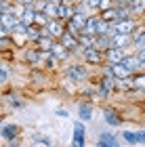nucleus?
<instances>
[{"label": "nucleus", "mask_w": 145, "mask_h": 147, "mask_svg": "<svg viewBox=\"0 0 145 147\" xmlns=\"http://www.w3.org/2000/svg\"><path fill=\"white\" fill-rule=\"evenodd\" d=\"M124 65H126V67L130 69V71H139L141 67H143V65H141V61H139V57H137V55H126V59H124V61H122Z\"/></svg>", "instance_id": "17"}, {"label": "nucleus", "mask_w": 145, "mask_h": 147, "mask_svg": "<svg viewBox=\"0 0 145 147\" xmlns=\"http://www.w3.org/2000/svg\"><path fill=\"white\" fill-rule=\"evenodd\" d=\"M137 57H139V61H141V65L145 67V51H137Z\"/></svg>", "instance_id": "34"}, {"label": "nucleus", "mask_w": 145, "mask_h": 147, "mask_svg": "<svg viewBox=\"0 0 145 147\" xmlns=\"http://www.w3.org/2000/svg\"><path fill=\"white\" fill-rule=\"evenodd\" d=\"M42 30H44V28H40V25H36V23L30 25L28 32H25V34H28V38H30V42H36V40L42 36Z\"/></svg>", "instance_id": "22"}, {"label": "nucleus", "mask_w": 145, "mask_h": 147, "mask_svg": "<svg viewBox=\"0 0 145 147\" xmlns=\"http://www.w3.org/2000/svg\"><path fill=\"white\" fill-rule=\"evenodd\" d=\"M34 2L36 0H15V4H19V6H34Z\"/></svg>", "instance_id": "32"}, {"label": "nucleus", "mask_w": 145, "mask_h": 147, "mask_svg": "<svg viewBox=\"0 0 145 147\" xmlns=\"http://www.w3.org/2000/svg\"><path fill=\"white\" fill-rule=\"evenodd\" d=\"M78 116H80L82 122H88V120L93 118V107H90L88 103H82V105H80V111H78Z\"/></svg>", "instance_id": "23"}, {"label": "nucleus", "mask_w": 145, "mask_h": 147, "mask_svg": "<svg viewBox=\"0 0 145 147\" xmlns=\"http://www.w3.org/2000/svg\"><path fill=\"white\" fill-rule=\"evenodd\" d=\"M25 61L28 63H40L42 61V51L34 46V49H28L25 51Z\"/></svg>", "instance_id": "16"}, {"label": "nucleus", "mask_w": 145, "mask_h": 147, "mask_svg": "<svg viewBox=\"0 0 145 147\" xmlns=\"http://www.w3.org/2000/svg\"><path fill=\"white\" fill-rule=\"evenodd\" d=\"M55 113H57V116H59V118H67V116H69V113H67V111H65V109H57Z\"/></svg>", "instance_id": "35"}, {"label": "nucleus", "mask_w": 145, "mask_h": 147, "mask_svg": "<svg viewBox=\"0 0 145 147\" xmlns=\"http://www.w3.org/2000/svg\"><path fill=\"white\" fill-rule=\"evenodd\" d=\"M51 53L57 57V61H67V57H69L71 51H67L61 42H55V44H53V49H51Z\"/></svg>", "instance_id": "12"}, {"label": "nucleus", "mask_w": 145, "mask_h": 147, "mask_svg": "<svg viewBox=\"0 0 145 147\" xmlns=\"http://www.w3.org/2000/svg\"><path fill=\"white\" fill-rule=\"evenodd\" d=\"M74 137L76 139H86L84 137V124H80V122L74 124Z\"/></svg>", "instance_id": "29"}, {"label": "nucleus", "mask_w": 145, "mask_h": 147, "mask_svg": "<svg viewBox=\"0 0 145 147\" xmlns=\"http://www.w3.org/2000/svg\"><path fill=\"white\" fill-rule=\"evenodd\" d=\"M130 6H133L135 15H143V13H145V0H133Z\"/></svg>", "instance_id": "27"}, {"label": "nucleus", "mask_w": 145, "mask_h": 147, "mask_svg": "<svg viewBox=\"0 0 145 147\" xmlns=\"http://www.w3.org/2000/svg\"><path fill=\"white\" fill-rule=\"evenodd\" d=\"M133 0H116V4H130Z\"/></svg>", "instance_id": "37"}, {"label": "nucleus", "mask_w": 145, "mask_h": 147, "mask_svg": "<svg viewBox=\"0 0 145 147\" xmlns=\"http://www.w3.org/2000/svg\"><path fill=\"white\" fill-rule=\"evenodd\" d=\"M133 86H135V88H145V74H139V76H135Z\"/></svg>", "instance_id": "30"}, {"label": "nucleus", "mask_w": 145, "mask_h": 147, "mask_svg": "<svg viewBox=\"0 0 145 147\" xmlns=\"http://www.w3.org/2000/svg\"><path fill=\"white\" fill-rule=\"evenodd\" d=\"M122 139H124L128 145H137V143H139V135H137V132H130V130L122 132Z\"/></svg>", "instance_id": "26"}, {"label": "nucleus", "mask_w": 145, "mask_h": 147, "mask_svg": "<svg viewBox=\"0 0 145 147\" xmlns=\"http://www.w3.org/2000/svg\"><path fill=\"white\" fill-rule=\"evenodd\" d=\"M103 116H105V122H107L109 126H118V124H120V116H118V113L114 111V109H105L103 111Z\"/></svg>", "instance_id": "21"}, {"label": "nucleus", "mask_w": 145, "mask_h": 147, "mask_svg": "<svg viewBox=\"0 0 145 147\" xmlns=\"http://www.w3.org/2000/svg\"><path fill=\"white\" fill-rule=\"evenodd\" d=\"M78 40H80V46H82V49H86V46H95L97 36H90V34H80V36H78Z\"/></svg>", "instance_id": "25"}, {"label": "nucleus", "mask_w": 145, "mask_h": 147, "mask_svg": "<svg viewBox=\"0 0 145 147\" xmlns=\"http://www.w3.org/2000/svg\"><path fill=\"white\" fill-rule=\"evenodd\" d=\"M137 135H139V143H145V130H139Z\"/></svg>", "instance_id": "36"}, {"label": "nucleus", "mask_w": 145, "mask_h": 147, "mask_svg": "<svg viewBox=\"0 0 145 147\" xmlns=\"http://www.w3.org/2000/svg\"><path fill=\"white\" fill-rule=\"evenodd\" d=\"M95 46H97V49H101V51L109 49V46H111V36H109V34H101V36H97Z\"/></svg>", "instance_id": "20"}, {"label": "nucleus", "mask_w": 145, "mask_h": 147, "mask_svg": "<svg viewBox=\"0 0 145 147\" xmlns=\"http://www.w3.org/2000/svg\"><path fill=\"white\" fill-rule=\"evenodd\" d=\"M107 69L111 71V76H114L116 80H120V82H126V80L130 78V71L124 63H114V65H107Z\"/></svg>", "instance_id": "7"}, {"label": "nucleus", "mask_w": 145, "mask_h": 147, "mask_svg": "<svg viewBox=\"0 0 145 147\" xmlns=\"http://www.w3.org/2000/svg\"><path fill=\"white\" fill-rule=\"evenodd\" d=\"M116 82L118 80L111 76V71L105 69V76L101 78V82H99V97H109V90L116 88Z\"/></svg>", "instance_id": "5"}, {"label": "nucleus", "mask_w": 145, "mask_h": 147, "mask_svg": "<svg viewBox=\"0 0 145 147\" xmlns=\"http://www.w3.org/2000/svg\"><path fill=\"white\" fill-rule=\"evenodd\" d=\"M47 32L53 36V38H61L65 32H67V23L65 21H61V19H51L49 21V25H47Z\"/></svg>", "instance_id": "6"}, {"label": "nucleus", "mask_w": 145, "mask_h": 147, "mask_svg": "<svg viewBox=\"0 0 145 147\" xmlns=\"http://www.w3.org/2000/svg\"><path fill=\"white\" fill-rule=\"evenodd\" d=\"M32 141H34V143H42L44 147H51V139L44 137V135H34V137H32Z\"/></svg>", "instance_id": "28"}, {"label": "nucleus", "mask_w": 145, "mask_h": 147, "mask_svg": "<svg viewBox=\"0 0 145 147\" xmlns=\"http://www.w3.org/2000/svg\"><path fill=\"white\" fill-rule=\"evenodd\" d=\"M17 135H19V126H15V124H4L2 126V137L6 141H15Z\"/></svg>", "instance_id": "18"}, {"label": "nucleus", "mask_w": 145, "mask_h": 147, "mask_svg": "<svg viewBox=\"0 0 145 147\" xmlns=\"http://www.w3.org/2000/svg\"><path fill=\"white\" fill-rule=\"evenodd\" d=\"M74 13H76V6L74 4H69V2H61L59 4V9H57V19H61V21L67 23L71 17H74Z\"/></svg>", "instance_id": "9"}, {"label": "nucleus", "mask_w": 145, "mask_h": 147, "mask_svg": "<svg viewBox=\"0 0 145 147\" xmlns=\"http://www.w3.org/2000/svg\"><path fill=\"white\" fill-rule=\"evenodd\" d=\"M133 40H135V46H137V51H145V28H143V25H139V28L135 30V34H133Z\"/></svg>", "instance_id": "15"}, {"label": "nucleus", "mask_w": 145, "mask_h": 147, "mask_svg": "<svg viewBox=\"0 0 145 147\" xmlns=\"http://www.w3.org/2000/svg\"><path fill=\"white\" fill-rule=\"evenodd\" d=\"M0 80H2V82H6V80H9V67H6V65H2V71H0Z\"/></svg>", "instance_id": "33"}, {"label": "nucleus", "mask_w": 145, "mask_h": 147, "mask_svg": "<svg viewBox=\"0 0 145 147\" xmlns=\"http://www.w3.org/2000/svg\"><path fill=\"white\" fill-rule=\"evenodd\" d=\"M36 15H38V11H36V6H25L23 13H21V21L23 23H28V25H34L36 23Z\"/></svg>", "instance_id": "13"}, {"label": "nucleus", "mask_w": 145, "mask_h": 147, "mask_svg": "<svg viewBox=\"0 0 145 147\" xmlns=\"http://www.w3.org/2000/svg\"><path fill=\"white\" fill-rule=\"evenodd\" d=\"M47 2H53V0H47Z\"/></svg>", "instance_id": "38"}, {"label": "nucleus", "mask_w": 145, "mask_h": 147, "mask_svg": "<svg viewBox=\"0 0 145 147\" xmlns=\"http://www.w3.org/2000/svg\"><path fill=\"white\" fill-rule=\"evenodd\" d=\"M34 44H36L40 51H51V49H53V44H55V38H53V36H40Z\"/></svg>", "instance_id": "19"}, {"label": "nucleus", "mask_w": 145, "mask_h": 147, "mask_svg": "<svg viewBox=\"0 0 145 147\" xmlns=\"http://www.w3.org/2000/svg\"><path fill=\"white\" fill-rule=\"evenodd\" d=\"M82 57H84V61L90 63V65H103L105 63L103 51L97 49V46H86V49H82Z\"/></svg>", "instance_id": "1"}, {"label": "nucleus", "mask_w": 145, "mask_h": 147, "mask_svg": "<svg viewBox=\"0 0 145 147\" xmlns=\"http://www.w3.org/2000/svg\"><path fill=\"white\" fill-rule=\"evenodd\" d=\"M59 42H61L67 51H82V46H80V40H78V36H74L71 32L67 30L65 34L59 38Z\"/></svg>", "instance_id": "8"}, {"label": "nucleus", "mask_w": 145, "mask_h": 147, "mask_svg": "<svg viewBox=\"0 0 145 147\" xmlns=\"http://www.w3.org/2000/svg\"><path fill=\"white\" fill-rule=\"evenodd\" d=\"M86 6L90 11H99V6H101V0H86Z\"/></svg>", "instance_id": "31"}, {"label": "nucleus", "mask_w": 145, "mask_h": 147, "mask_svg": "<svg viewBox=\"0 0 145 147\" xmlns=\"http://www.w3.org/2000/svg\"><path fill=\"white\" fill-rule=\"evenodd\" d=\"M97 145L99 147H120V141L114 132H101L97 139Z\"/></svg>", "instance_id": "10"}, {"label": "nucleus", "mask_w": 145, "mask_h": 147, "mask_svg": "<svg viewBox=\"0 0 145 147\" xmlns=\"http://www.w3.org/2000/svg\"><path fill=\"white\" fill-rule=\"evenodd\" d=\"M65 76H67L71 82H82V80L88 78V71L82 63H74V65H69V67H65Z\"/></svg>", "instance_id": "4"}, {"label": "nucleus", "mask_w": 145, "mask_h": 147, "mask_svg": "<svg viewBox=\"0 0 145 147\" xmlns=\"http://www.w3.org/2000/svg\"><path fill=\"white\" fill-rule=\"evenodd\" d=\"M99 15H101L103 21H107V23H114L120 19V15H118V4H114L111 9H105V11H99Z\"/></svg>", "instance_id": "14"}, {"label": "nucleus", "mask_w": 145, "mask_h": 147, "mask_svg": "<svg viewBox=\"0 0 145 147\" xmlns=\"http://www.w3.org/2000/svg\"><path fill=\"white\" fill-rule=\"evenodd\" d=\"M137 28H139V21H137L135 17L114 21V32H116V34H135Z\"/></svg>", "instance_id": "2"}, {"label": "nucleus", "mask_w": 145, "mask_h": 147, "mask_svg": "<svg viewBox=\"0 0 145 147\" xmlns=\"http://www.w3.org/2000/svg\"><path fill=\"white\" fill-rule=\"evenodd\" d=\"M57 9H59V2H57V0H53V2H47V4H44L42 13H47L51 19H57Z\"/></svg>", "instance_id": "24"}, {"label": "nucleus", "mask_w": 145, "mask_h": 147, "mask_svg": "<svg viewBox=\"0 0 145 147\" xmlns=\"http://www.w3.org/2000/svg\"><path fill=\"white\" fill-rule=\"evenodd\" d=\"M105 55V63L114 65V63H122L126 59V49H118V46H109V49L103 51Z\"/></svg>", "instance_id": "3"}, {"label": "nucleus", "mask_w": 145, "mask_h": 147, "mask_svg": "<svg viewBox=\"0 0 145 147\" xmlns=\"http://www.w3.org/2000/svg\"><path fill=\"white\" fill-rule=\"evenodd\" d=\"M130 44H135L133 34H116V36H111V46H118V49H128Z\"/></svg>", "instance_id": "11"}]
</instances>
